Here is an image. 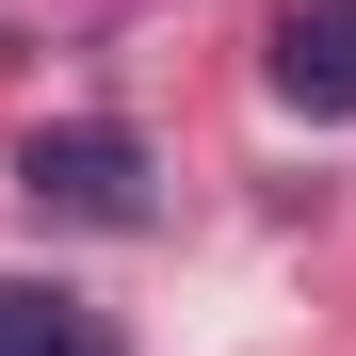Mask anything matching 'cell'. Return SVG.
Here are the masks:
<instances>
[{"label": "cell", "instance_id": "cell-1", "mask_svg": "<svg viewBox=\"0 0 356 356\" xmlns=\"http://www.w3.org/2000/svg\"><path fill=\"white\" fill-rule=\"evenodd\" d=\"M17 195L33 211H81V227H146V162H130V130H33L17 146Z\"/></svg>", "mask_w": 356, "mask_h": 356}, {"label": "cell", "instance_id": "cell-2", "mask_svg": "<svg viewBox=\"0 0 356 356\" xmlns=\"http://www.w3.org/2000/svg\"><path fill=\"white\" fill-rule=\"evenodd\" d=\"M275 97L291 113H356V0H291L275 17Z\"/></svg>", "mask_w": 356, "mask_h": 356}, {"label": "cell", "instance_id": "cell-3", "mask_svg": "<svg viewBox=\"0 0 356 356\" xmlns=\"http://www.w3.org/2000/svg\"><path fill=\"white\" fill-rule=\"evenodd\" d=\"M0 356H113V324L81 308V291H17L0 275Z\"/></svg>", "mask_w": 356, "mask_h": 356}]
</instances>
